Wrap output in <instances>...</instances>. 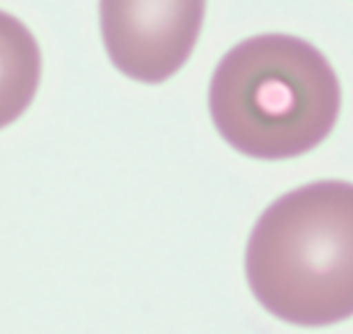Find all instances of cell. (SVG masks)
Masks as SVG:
<instances>
[{"label":"cell","mask_w":353,"mask_h":334,"mask_svg":"<svg viewBox=\"0 0 353 334\" xmlns=\"http://www.w3.org/2000/svg\"><path fill=\"white\" fill-rule=\"evenodd\" d=\"M207 0H99L105 53L140 83H163L190 58Z\"/></svg>","instance_id":"3"},{"label":"cell","mask_w":353,"mask_h":334,"mask_svg":"<svg viewBox=\"0 0 353 334\" xmlns=\"http://www.w3.org/2000/svg\"><path fill=\"white\" fill-rule=\"evenodd\" d=\"M340 108V78L328 58L294 34L239 41L209 85V112L221 138L259 160L312 152L335 129Z\"/></svg>","instance_id":"1"},{"label":"cell","mask_w":353,"mask_h":334,"mask_svg":"<svg viewBox=\"0 0 353 334\" xmlns=\"http://www.w3.org/2000/svg\"><path fill=\"white\" fill-rule=\"evenodd\" d=\"M257 302L301 328L353 316V183L314 181L278 197L245 247Z\"/></svg>","instance_id":"2"}]
</instances>
